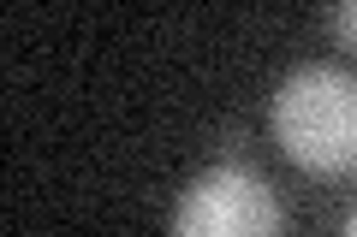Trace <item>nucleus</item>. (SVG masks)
Here are the masks:
<instances>
[{
  "mask_svg": "<svg viewBox=\"0 0 357 237\" xmlns=\"http://www.w3.org/2000/svg\"><path fill=\"white\" fill-rule=\"evenodd\" d=\"M274 142L316 178L357 172V77L345 65H298L274 89Z\"/></svg>",
  "mask_w": 357,
  "mask_h": 237,
  "instance_id": "f257e3e1",
  "label": "nucleus"
},
{
  "mask_svg": "<svg viewBox=\"0 0 357 237\" xmlns=\"http://www.w3.org/2000/svg\"><path fill=\"white\" fill-rule=\"evenodd\" d=\"M167 237H280V196L256 166L220 161L191 178Z\"/></svg>",
  "mask_w": 357,
  "mask_h": 237,
  "instance_id": "f03ea898",
  "label": "nucleus"
},
{
  "mask_svg": "<svg viewBox=\"0 0 357 237\" xmlns=\"http://www.w3.org/2000/svg\"><path fill=\"white\" fill-rule=\"evenodd\" d=\"M328 24H333V36H340V42H351V48H357V0H351V6H333Z\"/></svg>",
  "mask_w": 357,
  "mask_h": 237,
  "instance_id": "7ed1b4c3",
  "label": "nucleus"
},
{
  "mask_svg": "<svg viewBox=\"0 0 357 237\" xmlns=\"http://www.w3.org/2000/svg\"><path fill=\"white\" fill-rule=\"evenodd\" d=\"M345 237H357V208H351V220H345Z\"/></svg>",
  "mask_w": 357,
  "mask_h": 237,
  "instance_id": "20e7f679",
  "label": "nucleus"
}]
</instances>
